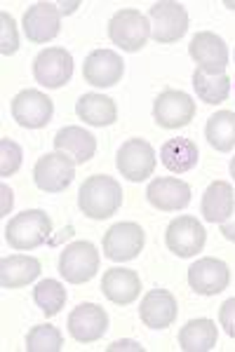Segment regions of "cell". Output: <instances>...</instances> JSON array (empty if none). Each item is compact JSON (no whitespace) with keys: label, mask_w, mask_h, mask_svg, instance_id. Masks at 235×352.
<instances>
[{"label":"cell","mask_w":235,"mask_h":352,"mask_svg":"<svg viewBox=\"0 0 235 352\" xmlns=\"http://www.w3.org/2000/svg\"><path fill=\"white\" fill-rule=\"evenodd\" d=\"M78 207L90 219H108L123 207V186L113 176L94 174L78 190Z\"/></svg>","instance_id":"6da1fadb"},{"label":"cell","mask_w":235,"mask_h":352,"mask_svg":"<svg viewBox=\"0 0 235 352\" xmlns=\"http://www.w3.org/2000/svg\"><path fill=\"white\" fill-rule=\"evenodd\" d=\"M50 232H52V219L43 209H28L10 219V223L5 226V240L17 252H28L48 242Z\"/></svg>","instance_id":"7a4b0ae2"},{"label":"cell","mask_w":235,"mask_h":352,"mask_svg":"<svg viewBox=\"0 0 235 352\" xmlns=\"http://www.w3.org/2000/svg\"><path fill=\"white\" fill-rule=\"evenodd\" d=\"M148 19H151V36L160 45L176 43L179 38L186 36L188 31V12L181 3L174 0H160L153 3L148 10Z\"/></svg>","instance_id":"3957f363"},{"label":"cell","mask_w":235,"mask_h":352,"mask_svg":"<svg viewBox=\"0 0 235 352\" xmlns=\"http://www.w3.org/2000/svg\"><path fill=\"white\" fill-rule=\"evenodd\" d=\"M151 36V24L139 10H120L108 21V38L125 52H139Z\"/></svg>","instance_id":"277c9868"},{"label":"cell","mask_w":235,"mask_h":352,"mask_svg":"<svg viewBox=\"0 0 235 352\" xmlns=\"http://www.w3.org/2000/svg\"><path fill=\"white\" fill-rule=\"evenodd\" d=\"M99 270V252L92 242H73L61 252L59 272L71 285H85Z\"/></svg>","instance_id":"5b68a950"},{"label":"cell","mask_w":235,"mask_h":352,"mask_svg":"<svg viewBox=\"0 0 235 352\" xmlns=\"http://www.w3.org/2000/svg\"><path fill=\"white\" fill-rule=\"evenodd\" d=\"M118 172L127 181H146L156 172V151L144 139H127L118 148Z\"/></svg>","instance_id":"8992f818"},{"label":"cell","mask_w":235,"mask_h":352,"mask_svg":"<svg viewBox=\"0 0 235 352\" xmlns=\"http://www.w3.org/2000/svg\"><path fill=\"white\" fill-rule=\"evenodd\" d=\"M76 179V162L64 153H48L33 167V181L45 192H61Z\"/></svg>","instance_id":"52a82bcc"},{"label":"cell","mask_w":235,"mask_h":352,"mask_svg":"<svg viewBox=\"0 0 235 352\" xmlns=\"http://www.w3.org/2000/svg\"><path fill=\"white\" fill-rule=\"evenodd\" d=\"M207 242V232L196 217H179L174 219L165 230V244L172 254L179 258H191L203 252Z\"/></svg>","instance_id":"ba28073f"},{"label":"cell","mask_w":235,"mask_h":352,"mask_svg":"<svg viewBox=\"0 0 235 352\" xmlns=\"http://www.w3.org/2000/svg\"><path fill=\"white\" fill-rule=\"evenodd\" d=\"M73 76V56L64 47H48L33 59V78L48 89H59Z\"/></svg>","instance_id":"9c48e42d"},{"label":"cell","mask_w":235,"mask_h":352,"mask_svg":"<svg viewBox=\"0 0 235 352\" xmlns=\"http://www.w3.org/2000/svg\"><path fill=\"white\" fill-rule=\"evenodd\" d=\"M153 118L165 129L186 127L196 118V101L181 89H165L153 104Z\"/></svg>","instance_id":"30bf717a"},{"label":"cell","mask_w":235,"mask_h":352,"mask_svg":"<svg viewBox=\"0 0 235 352\" xmlns=\"http://www.w3.org/2000/svg\"><path fill=\"white\" fill-rule=\"evenodd\" d=\"M54 104L38 89H24L12 99V118L26 129H43L52 120Z\"/></svg>","instance_id":"8fae6325"},{"label":"cell","mask_w":235,"mask_h":352,"mask_svg":"<svg viewBox=\"0 0 235 352\" xmlns=\"http://www.w3.org/2000/svg\"><path fill=\"white\" fill-rule=\"evenodd\" d=\"M188 285L200 296H216L231 285V268L221 258H200L188 268Z\"/></svg>","instance_id":"7c38bea8"},{"label":"cell","mask_w":235,"mask_h":352,"mask_svg":"<svg viewBox=\"0 0 235 352\" xmlns=\"http://www.w3.org/2000/svg\"><path fill=\"white\" fill-rule=\"evenodd\" d=\"M144 230L139 223H116L104 235V256L111 261H132L144 249Z\"/></svg>","instance_id":"4fadbf2b"},{"label":"cell","mask_w":235,"mask_h":352,"mask_svg":"<svg viewBox=\"0 0 235 352\" xmlns=\"http://www.w3.org/2000/svg\"><path fill=\"white\" fill-rule=\"evenodd\" d=\"M123 73L125 61L113 50H94L83 64L85 82L94 85V87H113L123 80Z\"/></svg>","instance_id":"5bb4252c"},{"label":"cell","mask_w":235,"mask_h":352,"mask_svg":"<svg viewBox=\"0 0 235 352\" xmlns=\"http://www.w3.org/2000/svg\"><path fill=\"white\" fill-rule=\"evenodd\" d=\"M108 331V315L96 303H80L68 315V333L78 343H94Z\"/></svg>","instance_id":"9a60e30c"},{"label":"cell","mask_w":235,"mask_h":352,"mask_svg":"<svg viewBox=\"0 0 235 352\" xmlns=\"http://www.w3.org/2000/svg\"><path fill=\"white\" fill-rule=\"evenodd\" d=\"M146 197L160 212H179L191 204V186L176 176H158L148 184Z\"/></svg>","instance_id":"2e32d148"},{"label":"cell","mask_w":235,"mask_h":352,"mask_svg":"<svg viewBox=\"0 0 235 352\" xmlns=\"http://www.w3.org/2000/svg\"><path fill=\"white\" fill-rule=\"evenodd\" d=\"M61 31V12L54 3H36L24 14V33L31 43H50Z\"/></svg>","instance_id":"e0dca14e"},{"label":"cell","mask_w":235,"mask_h":352,"mask_svg":"<svg viewBox=\"0 0 235 352\" xmlns=\"http://www.w3.org/2000/svg\"><path fill=\"white\" fill-rule=\"evenodd\" d=\"M188 54L203 71H226L228 66V45L221 36L212 31H200L188 45Z\"/></svg>","instance_id":"ac0fdd59"},{"label":"cell","mask_w":235,"mask_h":352,"mask_svg":"<svg viewBox=\"0 0 235 352\" xmlns=\"http://www.w3.org/2000/svg\"><path fill=\"white\" fill-rule=\"evenodd\" d=\"M176 315H179V305L167 289H151L141 298L139 317L148 329H167L174 324Z\"/></svg>","instance_id":"d6986e66"},{"label":"cell","mask_w":235,"mask_h":352,"mask_svg":"<svg viewBox=\"0 0 235 352\" xmlns=\"http://www.w3.org/2000/svg\"><path fill=\"white\" fill-rule=\"evenodd\" d=\"M54 151L64 153L76 164H85L94 157L96 153V136L90 134L88 129L71 124V127L59 129L54 136Z\"/></svg>","instance_id":"ffe728a7"},{"label":"cell","mask_w":235,"mask_h":352,"mask_svg":"<svg viewBox=\"0 0 235 352\" xmlns=\"http://www.w3.org/2000/svg\"><path fill=\"white\" fill-rule=\"evenodd\" d=\"M101 292L104 296L116 305H130L139 298L141 294V280L134 270L127 268H111L104 272L101 280Z\"/></svg>","instance_id":"44dd1931"},{"label":"cell","mask_w":235,"mask_h":352,"mask_svg":"<svg viewBox=\"0 0 235 352\" xmlns=\"http://www.w3.org/2000/svg\"><path fill=\"white\" fill-rule=\"evenodd\" d=\"M235 207V195L233 186L226 181H214L207 186V190L203 192V202H200V214L210 223H223L233 214Z\"/></svg>","instance_id":"7402d4cb"},{"label":"cell","mask_w":235,"mask_h":352,"mask_svg":"<svg viewBox=\"0 0 235 352\" xmlns=\"http://www.w3.org/2000/svg\"><path fill=\"white\" fill-rule=\"evenodd\" d=\"M40 275V261L36 256L12 254L0 261V285L5 289H19L31 285Z\"/></svg>","instance_id":"603a6c76"},{"label":"cell","mask_w":235,"mask_h":352,"mask_svg":"<svg viewBox=\"0 0 235 352\" xmlns=\"http://www.w3.org/2000/svg\"><path fill=\"white\" fill-rule=\"evenodd\" d=\"M76 113L80 120H85L92 127H106V124H113L118 120V109H116V101L111 96L104 94H83L76 104Z\"/></svg>","instance_id":"cb8c5ba5"},{"label":"cell","mask_w":235,"mask_h":352,"mask_svg":"<svg viewBox=\"0 0 235 352\" xmlns=\"http://www.w3.org/2000/svg\"><path fill=\"white\" fill-rule=\"evenodd\" d=\"M160 160H163V164L170 169V172L186 174L198 164L200 151L193 139H183V136H179V139L165 141L163 148H160Z\"/></svg>","instance_id":"d4e9b609"},{"label":"cell","mask_w":235,"mask_h":352,"mask_svg":"<svg viewBox=\"0 0 235 352\" xmlns=\"http://www.w3.org/2000/svg\"><path fill=\"white\" fill-rule=\"evenodd\" d=\"M216 324L207 317L191 320L179 331V348L183 352H210L216 345Z\"/></svg>","instance_id":"484cf974"},{"label":"cell","mask_w":235,"mask_h":352,"mask_svg":"<svg viewBox=\"0 0 235 352\" xmlns=\"http://www.w3.org/2000/svg\"><path fill=\"white\" fill-rule=\"evenodd\" d=\"M193 87H196V94L200 101L205 104H223L231 94V78L226 76V71H203L198 68L193 73Z\"/></svg>","instance_id":"4316f807"},{"label":"cell","mask_w":235,"mask_h":352,"mask_svg":"<svg viewBox=\"0 0 235 352\" xmlns=\"http://www.w3.org/2000/svg\"><path fill=\"white\" fill-rule=\"evenodd\" d=\"M205 136L210 146L219 153H228L235 148V113L233 111H219L210 118L205 124Z\"/></svg>","instance_id":"83f0119b"},{"label":"cell","mask_w":235,"mask_h":352,"mask_svg":"<svg viewBox=\"0 0 235 352\" xmlns=\"http://www.w3.org/2000/svg\"><path fill=\"white\" fill-rule=\"evenodd\" d=\"M66 298H68V294H66L64 285L57 280H43V282H38L36 289H33V300H36V305L48 317L59 315L61 308L66 305Z\"/></svg>","instance_id":"f1b7e54d"},{"label":"cell","mask_w":235,"mask_h":352,"mask_svg":"<svg viewBox=\"0 0 235 352\" xmlns=\"http://www.w3.org/2000/svg\"><path fill=\"white\" fill-rule=\"evenodd\" d=\"M64 336L52 324H38L26 336V352H59Z\"/></svg>","instance_id":"f546056e"},{"label":"cell","mask_w":235,"mask_h":352,"mask_svg":"<svg viewBox=\"0 0 235 352\" xmlns=\"http://www.w3.org/2000/svg\"><path fill=\"white\" fill-rule=\"evenodd\" d=\"M21 153L19 144L10 139H0V176H12L14 172H19L21 167Z\"/></svg>","instance_id":"4dcf8cb0"},{"label":"cell","mask_w":235,"mask_h":352,"mask_svg":"<svg viewBox=\"0 0 235 352\" xmlns=\"http://www.w3.org/2000/svg\"><path fill=\"white\" fill-rule=\"evenodd\" d=\"M0 21H3V41H0V52L5 56L8 54H14L17 47H19V38H17V28H14V21L12 16L8 12H0Z\"/></svg>","instance_id":"1f68e13d"},{"label":"cell","mask_w":235,"mask_h":352,"mask_svg":"<svg viewBox=\"0 0 235 352\" xmlns=\"http://www.w3.org/2000/svg\"><path fill=\"white\" fill-rule=\"evenodd\" d=\"M219 324L231 338H235V298H228L219 308Z\"/></svg>","instance_id":"d6a6232c"},{"label":"cell","mask_w":235,"mask_h":352,"mask_svg":"<svg viewBox=\"0 0 235 352\" xmlns=\"http://www.w3.org/2000/svg\"><path fill=\"white\" fill-rule=\"evenodd\" d=\"M221 226V235L226 237L228 242H235V207H233V214L228 217L223 223H219Z\"/></svg>","instance_id":"836d02e7"},{"label":"cell","mask_w":235,"mask_h":352,"mask_svg":"<svg viewBox=\"0 0 235 352\" xmlns=\"http://www.w3.org/2000/svg\"><path fill=\"white\" fill-rule=\"evenodd\" d=\"M0 192H3V214H8V209L12 207V190H10L8 186H3Z\"/></svg>","instance_id":"e575fe53"},{"label":"cell","mask_w":235,"mask_h":352,"mask_svg":"<svg viewBox=\"0 0 235 352\" xmlns=\"http://www.w3.org/2000/svg\"><path fill=\"white\" fill-rule=\"evenodd\" d=\"M231 176H233V179H235V157H233V160H231Z\"/></svg>","instance_id":"d590c367"}]
</instances>
